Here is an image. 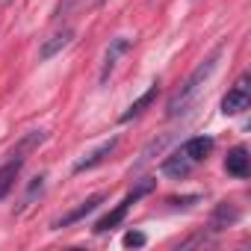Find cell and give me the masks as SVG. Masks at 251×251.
<instances>
[{"instance_id":"cell-9","label":"cell","mask_w":251,"mask_h":251,"mask_svg":"<svg viewBox=\"0 0 251 251\" xmlns=\"http://www.w3.org/2000/svg\"><path fill=\"white\" fill-rule=\"evenodd\" d=\"M71 39H74V30H71V27H65V30H59V33H53L50 39H45V42H42V48H39V59H42V62L53 59L62 48H68V45H71Z\"/></svg>"},{"instance_id":"cell-12","label":"cell","mask_w":251,"mask_h":251,"mask_svg":"<svg viewBox=\"0 0 251 251\" xmlns=\"http://www.w3.org/2000/svg\"><path fill=\"white\" fill-rule=\"evenodd\" d=\"M115 148H118V136H112L109 142H103V145H98V148H95V151H92L89 157H83L80 163H74V175H80V172H89V169H95V166H100V163H103V160H106V157H109V154L115 151Z\"/></svg>"},{"instance_id":"cell-8","label":"cell","mask_w":251,"mask_h":251,"mask_svg":"<svg viewBox=\"0 0 251 251\" xmlns=\"http://www.w3.org/2000/svg\"><path fill=\"white\" fill-rule=\"evenodd\" d=\"M242 219V210L233 204V201H219L216 204V210H213V216H210V230H225V227H230V225H236Z\"/></svg>"},{"instance_id":"cell-17","label":"cell","mask_w":251,"mask_h":251,"mask_svg":"<svg viewBox=\"0 0 251 251\" xmlns=\"http://www.w3.org/2000/svg\"><path fill=\"white\" fill-rule=\"evenodd\" d=\"M83 3V0H62V3H59V9H56V18H62V15H68L71 9H77Z\"/></svg>"},{"instance_id":"cell-2","label":"cell","mask_w":251,"mask_h":251,"mask_svg":"<svg viewBox=\"0 0 251 251\" xmlns=\"http://www.w3.org/2000/svg\"><path fill=\"white\" fill-rule=\"evenodd\" d=\"M154 189H157V180H154V177H142V180H139V183L127 192V195H124V201H121V204H115V210H109L103 219H98V222H95V233H106V230L118 227L124 219H127V210H130L139 198L151 195Z\"/></svg>"},{"instance_id":"cell-16","label":"cell","mask_w":251,"mask_h":251,"mask_svg":"<svg viewBox=\"0 0 251 251\" xmlns=\"http://www.w3.org/2000/svg\"><path fill=\"white\" fill-rule=\"evenodd\" d=\"M145 242H148V236L142 230H127V233H124V245H127V248H142Z\"/></svg>"},{"instance_id":"cell-5","label":"cell","mask_w":251,"mask_h":251,"mask_svg":"<svg viewBox=\"0 0 251 251\" xmlns=\"http://www.w3.org/2000/svg\"><path fill=\"white\" fill-rule=\"evenodd\" d=\"M225 172L236 180H245L251 175V157H248V148L245 145H233L225 157Z\"/></svg>"},{"instance_id":"cell-6","label":"cell","mask_w":251,"mask_h":251,"mask_svg":"<svg viewBox=\"0 0 251 251\" xmlns=\"http://www.w3.org/2000/svg\"><path fill=\"white\" fill-rule=\"evenodd\" d=\"M133 48V42L130 39H124V36H118V39H112L109 42V48H106V53H103V68H100V83H106L109 80V74L115 71V65H118V59L124 56V53H127Z\"/></svg>"},{"instance_id":"cell-18","label":"cell","mask_w":251,"mask_h":251,"mask_svg":"<svg viewBox=\"0 0 251 251\" xmlns=\"http://www.w3.org/2000/svg\"><path fill=\"white\" fill-rule=\"evenodd\" d=\"M195 201H201V195H189V198H172L169 204H175V207H189V204H195Z\"/></svg>"},{"instance_id":"cell-11","label":"cell","mask_w":251,"mask_h":251,"mask_svg":"<svg viewBox=\"0 0 251 251\" xmlns=\"http://www.w3.org/2000/svg\"><path fill=\"white\" fill-rule=\"evenodd\" d=\"M157 95H160V83H151L145 95H139V98H136V100H133L127 109H124V112L118 115V121H121V124H127V121H133L136 115H142V112H145V109H148V106L157 100Z\"/></svg>"},{"instance_id":"cell-4","label":"cell","mask_w":251,"mask_h":251,"mask_svg":"<svg viewBox=\"0 0 251 251\" xmlns=\"http://www.w3.org/2000/svg\"><path fill=\"white\" fill-rule=\"evenodd\" d=\"M103 201H106V195H103V192H98V195H89L86 201H80V207L68 210V213H65L62 219H56L50 227H53V230H62V227H68V225H77V222H83L89 213H95V210H98Z\"/></svg>"},{"instance_id":"cell-3","label":"cell","mask_w":251,"mask_h":251,"mask_svg":"<svg viewBox=\"0 0 251 251\" xmlns=\"http://www.w3.org/2000/svg\"><path fill=\"white\" fill-rule=\"evenodd\" d=\"M251 106V89H248V77H239V83L222 98V112L225 115H239Z\"/></svg>"},{"instance_id":"cell-15","label":"cell","mask_w":251,"mask_h":251,"mask_svg":"<svg viewBox=\"0 0 251 251\" xmlns=\"http://www.w3.org/2000/svg\"><path fill=\"white\" fill-rule=\"evenodd\" d=\"M169 142H172V133H163L160 139H154V142H151V145H148V148L142 151V157H139V163H148V160H151L154 154H160V151H163V148H166Z\"/></svg>"},{"instance_id":"cell-1","label":"cell","mask_w":251,"mask_h":251,"mask_svg":"<svg viewBox=\"0 0 251 251\" xmlns=\"http://www.w3.org/2000/svg\"><path fill=\"white\" fill-rule=\"evenodd\" d=\"M222 50H225V48L219 45V48H216V50H213V53H210V56H207V59H204V62H201V65H198V68H195L189 77H186V80H183V86L175 92V98H172V100H169V106H166V115H169V118H177L180 112H186V106L195 100L198 89H201V86L210 80V74L216 71Z\"/></svg>"},{"instance_id":"cell-14","label":"cell","mask_w":251,"mask_h":251,"mask_svg":"<svg viewBox=\"0 0 251 251\" xmlns=\"http://www.w3.org/2000/svg\"><path fill=\"white\" fill-rule=\"evenodd\" d=\"M45 139H48V133H45V130H30V133H27V136L12 148V151H9V157H24V154H30L33 148H39Z\"/></svg>"},{"instance_id":"cell-13","label":"cell","mask_w":251,"mask_h":251,"mask_svg":"<svg viewBox=\"0 0 251 251\" xmlns=\"http://www.w3.org/2000/svg\"><path fill=\"white\" fill-rule=\"evenodd\" d=\"M21 166H24V157H9V163L0 166V201H3L15 189V180L21 175Z\"/></svg>"},{"instance_id":"cell-7","label":"cell","mask_w":251,"mask_h":251,"mask_svg":"<svg viewBox=\"0 0 251 251\" xmlns=\"http://www.w3.org/2000/svg\"><path fill=\"white\" fill-rule=\"evenodd\" d=\"M213 148H216V139H213V136H192V139H186L177 151H180L183 157H189V160L198 166V163H204V160L213 154Z\"/></svg>"},{"instance_id":"cell-19","label":"cell","mask_w":251,"mask_h":251,"mask_svg":"<svg viewBox=\"0 0 251 251\" xmlns=\"http://www.w3.org/2000/svg\"><path fill=\"white\" fill-rule=\"evenodd\" d=\"M100 3H103V0H100Z\"/></svg>"},{"instance_id":"cell-10","label":"cell","mask_w":251,"mask_h":251,"mask_svg":"<svg viewBox=\"0 0 251 251\" xmlns=\"http://www.w3.org/2000/svg\"><path fill=\"white\" fill-rule=\"evenodd\" d=\"M192 169H195V163H192L189 157H183L180 151H175L172 157H166V160H163V166H160V172H163L166 177H175V180L189 177V175H192Z\"/></svg>"}]
</instances>
